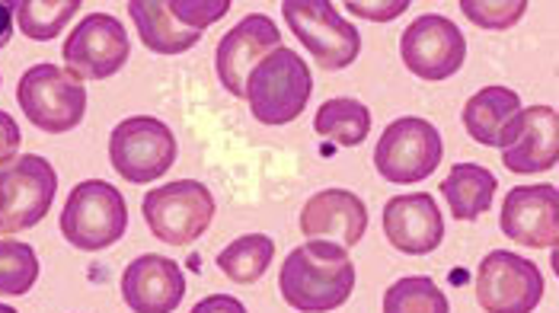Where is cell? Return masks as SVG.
Returning a JSON list of instances; mask_svg holds the SVG:
<instances>
[{
    "instance_id": "obj_1",
    "label": "cell",
    "mask_w": 559,
    "mask_h": 313,
    "mask_svg": "<svg viewBox=\"0 0 559 313\" xmlns=\"http://www.w3.org/2000/svg\"><path fill=\"white\" fill-rule=\"evenodd\" d=\"M278 288L288 308L301 313H330L343 308L355 291V266L343 246L310 240L282 263Z\"/></svg>"
},
{
    "instance_id": "obj_2",
    "label": "cell",
    "mask_w": 559,
    "mask_h": 313,
    "mask_svg": "<svg viewBox=\"0 0 559 313\" xmlns=\"http://www.w3.org/2000/svg\"><path fill=\"white\" fill-rule=\"evenodd\" d=\"M313 77L307 61L298 51L282 45L250 71L243 99L250 103V112L262 125H288L307 109Z\"/></svg>"
},
{
    "instance_id": "obj_3",
    "label": "cell",
    "mask_w": 559,
    "mask_h": 313,
    "mask_svg": "<svg viewBox=\"0 0 559 313\" xmlns=\"http://www.w3.org/2000/svg\"><path fill=\"white\" fill-rule=\"evenodd\" d=\"M129 230V208L116 185L106 179L78 182L61 212V233L71 246L99 253L119 243Z\"/></svg>"
},
{
    "instance_id": "obj_4",
    "label": "cell",
    "mask_w": 559,
    "mask_h": 313,
    "mask_svg": "<svg viewBox=\"0 0 559 313\" xmlns=\"http://www.w3.org/2000/svg\"><path fill=\"white\" fill-rule=\"evenodd\" d=\"M141 212L157 240L186 246L215 221V195L199 179H176L170 185L151 189L141 202Z\"/></svg>"
},
{
    "instance_id": "obj_5",
    "label": "cell",
    "mask_w": 559,
    "mask_h": 313,
    "mask_svg": "<svg viewBox=\"0 0 559 313\" xmlns=\"http://www.w3.org/2000/svg\"><path fill=\"white\" fill-rule=\"evenodd\" d=\"M16 99H20V109L26 112V119L39 132L64 134L74 132L84 122V84L55 64L29 68L16 84Z\"/></svg>"
},
{
    "instance_id": "obj_6",
    "label": "cell",
    "mask_w": 559,
    "mask_h": 313,
    "mask_svg": "<svg viewBox=\"0 0 559 313\" xmlns=\"http://www.w3.org/2000/svg\"><path fill=\"white\" fill-rule=\"evenodd\" d=\"M282 13L288 29L301 39L323 71H343L355 64L361 36L330 0H285Z\"/></svg>"
},
{
    "instance_id": "obj_7",
    "label": "cell",
    "mask_w": 559,
    "mask_h": 313,
    "mask_svg": "<svg viewBox=\"0 0 559 313\" xmlns=\"http://www.w3.org/2000/svg\"><path fill=\"white\" fill-rule=\"evenodd\" d=\"M58 173L39 154L16 157L0 167V237L29 230L51 212Z\"/></svg>"
},
{
    "instance_id": "obj_8",
    "label": "cell",
    "mask_w": 559,
    "mask_h": 313,
    "mask_svg": "<svg viewBox=\"0 0 559 313\" xmlns=\"http://www.w3.org/2000/svg\"><path fill=\"white\" fill-rule=\"evenodd\" d=\"M176 134L154 116H134L112 129L109 137V160L116 173L134 185H147L160 179L176 160Z\"/></svg>"
},
{
    "instance_id": "obj_9",
    "label": "cell",
    "mask_w": 559,
    "mask_h": 313,
    "mask_svg": "<svg viewBox=\"0 0 559 313\" xmlns=\"http://www.w3.org/2000/svg\"><path fill=\"white\" fill-rule=\"evenodd\" d=\"M441 154H444V144H441L438 129L426 119L406 116L384 129L374 147V167L393 185H413L438 170Z\"/></svg>"
},
{
    "instance_id": "obj_10",
    "label": "cell",
    "mask_w": 559,
    "mask_h": 313,
    "mask_svg": "<svg viewBox=\"0 0 559 313\" xmlns=\"http://www.w3.org/2000/svg\"><path fill=\"white\" fill-rule=\"evenodd\" d=\"M61 58L68 64V74L78 77L81 84L106 81L129 64V33H126L122 20H116L112 13H90L68 36Z\"/></svg>"
},
{
    "instance_id": "obj_11",
    "label": "cell",
    "mask_w": 559,
    "mask_h": 313,
    "mask_svg": "<svg viewBox=\"0 0 559 313\" xmlns=\"http://www.w3.org/2000/svg\"><path fill=\"white\" fill-rule=\"evenodd\" d=\"M400 58L409 68V74H416L419 81H448L464 68L467 58V39L457 29L454 20L426 13L419 20H413L403 36H400Z\"/></svg>"
},
{
    "instance_id": "obj_12",
    "label": "cell",
    "mask_w": 559,
    "mask_h": 313,
    "mask_svg": "<svg viewBox=\"0 0 559 313\" xmlns=\"http://www.w3.org/2000/svg\"><path fill=\"white\" fill-rule=\"evenodd\" d=\"M544 298V275L531 260L492 250L476 268V301L486 313H534Z\"/></svg>"
},
{
    "instance_id": "obj_13",
    "label": "cell",
    "mask_w": 559,
    "mask_h": 313,
    "mask_svg": "<svg viewBox=\"0 0 559 313\" xmlns=\"http://www.w3.org/2000/svg\"><path fill=\"white\" fill-rule=\"evenodd\" d=\"M559 160V116L554 106L521 109L502 137V164L521 173H547Z\"/></svg>"
},
{
    "instance_id": "obj_14",
    "label": "cell",
    "mask_w": 559,
    "mask_h": 313,
    "mask_svg": "<svg viewBox=\"0 0 559 313\" xmlns=\"http://www.w3.org/2000/svg\"><path fill=\"white\" fill-rule=\"evenodd\" d=\"M275 48H282V33L275 26L272 16L265 13H250L243 16L221 43L215 51L217 77L224 89L237 99H243L247 89V77L257 68L265 55H272Z\"/></svg>"
},
{
    "instance_id": "obj_15",
    "label": "cell",
    "mask_w": 559,
    "mask_h": 313,
    "mask_svg": "<svg viewBox=\"0 0 559 313\" xmlns=\"http://www.w3.org/2000/svg\"><path fill=\"white\" fill-rule=\"evenodd\" d=\"M559 192L557 185H518L506 195L502 230L521 246L531 250H557L559 240Z\"/></svg>"
},
{
    "instance_id": "obj_16",
    "label": "cell",
    "mask_w": 559,
    "mask_h": 313,
    "mask_svg": "<svg viewBox=\"0 0 559 313\" xmlns=\"http://www.w3.org/2000/svg\"><path fill=\"white\" fill-rule=\"evenodd\" d=\"M384 237L406 256H429L444 240V221L429 192L393 195L384 205Z\"/></svg>"
},
{
    "instance_id": "obj_17",
    "label": "cell",
    "mask_w": 559,
    "mask_h": 313,
    "mask_svg": "<svg viewBox=\"0 0 559 313\" xmlns=\"http://www.w3.org/2000/svg\"><path fill=\"white\" fill-rule=\"evenodd\" d=\"M186 298V275L167 256H138L122 272V301L131 313H173Z\"/></svg>"
},
{
    "instance_id": "obj_18",
    "label": "cell",
    "mask_w": 559,
    "mask_h": 313,
    "mask_svg": "<svg viewBox=\"0 0 559 313\" xmlns=\"http://www.w3.org/2000/svg\"><path fill=\"white\" fill-rule=\"evenodd\" d=\"M304 237L330 240L336 246H358V240L368 230V208L365 202L348 189H323L307 198L301 208Z\"/></svg>"
},
{
    "instance_id": "obj_19",
    "label": "cell",
    "mask_w": 559,
    "mask_h": 313,
    "mask_svg": "<svg viewBox=\"0 0 559 313\" xmlns=\"http://www.w3.org/2000/svg\"><path fill=\"white\" fill-rule=\"evenodd\" d=\"M521 112V96L509 87H483L464 106V129L483 147H502L512 119Z\"/></svg>"
},
{
    "instance_id": "obj_20",
    "label": "cell",
    "mask_w": 559,
    "mask_h": 313,
    "mask_svg": "<svg viewBox=\"0 0 559 313\" xmlns=\"http://www.w3.org/2000/svg\"><path fill=\"white\" fill-rule=\"evenodd\" d=\"M499 182L479 164H454L441 182V195L457 221H476L483 212L492 208Z\"/></svg>"
},
{
    "instance_id": "obj_21",
    "label": "cell",
    "mask_w": 559,
    "mask_h": 313,
    "mask_svg": "<svg viewBox=\"0 0 559 313\" xmlns=\"http://www.w3.org/2000/svg\"><path fill=\"white\" fill-rule=\"evenodd\" d=\"M129 13L141 43L147 45L151 51H157V55L189 51L192 45H199V39H202V33H192V29H186V26H179L173 20L170 7L164 0H131Z\"/></svg>"
},
{
    "instance_id": "obj_22",
    "label": "cell",
    "mask_w": 559,
    "mask_h": 313,
    "mask_svg": "<svg viewBox=\"0 0 559 313\" xmlns=\"http://www.w3.org/2000/svg\"><path fill=\"white\" fill-rule=\"evenodd\" d=\"M313 132L340 147H358L371 134V112L365 103L348 96L326 99L313 116Z\"/></svg>"
},
{
    "instance_id": "obj_23",
    "label": "cell",
    "mask_w": 559,
    "mask_h": 313,
    "mask_svg": "<svg viewBox=\"0 0 559 313\" xmlns=\"http://www.w3.org/2000/svg\"><path fill=\"white\" fill-rule=\"evenodd\" d=\"M272 260H275V243L265 233H243L221 250L217 268L237 285H253L272 266Z\"/></svg>"
},
{
    "instance_id": "obj_24",
    "label": "cell",
    "mask_w": 559,
    "mask_h": 313,
    "mask_svg": "<svg viewBox=\"0 0 559 313\" xmlns=\"http://www.w3.org/2000/svg\"><path fill=\"white\" fill-rule=\"evenodd\" d=\"M16 7V20L20 29L36 39V43H51L78 13L81 0H20Z\"/></svg>"
},
{
    "instance_id": "obj_25",
    "label": "cell",
    "mask_w": 559,
    "mask_h": 313,
    "mask_svg": "<svg viewBox=\"0 0 559 313\" xmlns=\"http://www.w3.org/2000/svg\"><path fill=\"white\" fill-rule=\"evenodd\" d=\"M384 313H451V304L431 278L409 275L388 288Z\"/></svg>"
},
{
    "instance_id": "obj_26",
    "label": "cell",
    "mask_w": 559,
    "mask_h": 313,
    "mask_svg": "<svg viewBox=\"0 0 559 313\" xmlns=\"http://www.w3.org/2000/svg\"><path fill=\"white\" fill-rule=\"evenodd\" d=\"M39 278V256L23 240H0V294L23 298Z\"/></svg>"
},
{
    "instance_id": "obj_27",
    "label": "cell",
    "mask_w": 559,
    "mask_h": 313,
    "mask_svg": "<svg viewBox=\"0 0 559 313\" xmlns=\"http://www.w3.org/2000/svg\"><path fill=\"white\" fill-rule=\"evenodd\" d=\"M464 16L479 29H512L527 10V0H461Z\"/></svg>"
},
{
    "instance_id": "obj_28",
    "label": "cell",
    "mask_w": 559,
    "mask_h": 313,
    "mask_svg": "<svg viewBox=\"0 0 559 313\" xmlns=\"http://www.w3.org/2000/svg\"><path fill=\"white\" fill-rule=\"evenodd\" d=\"M173 13V20L192 33H202L205 26L217 23L227 10H230V0H170L167 3Z\"/></svg>"
},
{
    "instance_id": "obj_29",
    "label": "cell",
    "mask_w": 559,
    "mask_h": 313,
    "mask_svg": "<svg viewBox=\"0 0 559 313\" xmlns=\"http://www.w3.org/2000/svg\"><path fill=\"white\" fill-rule=\"evenodd\" d=\"M409 7V0H390V3H365V0H348L345 10L355 13V16H365V20H374V23H390L396 16H403Z\"/></svg>"
},
{
    "instance_id": "obj_30",
    "label": "cell",
    "mask_w": 559,
    "mask_h": 313,
    "mask_svg": "<svg viewBox=\"0 0 559 313\" xmlns=\"http://www.w3.org/2000/svg\"><path fill=\"white\" fill-rule=\"evenodd\" d=\"M20 151V125L13 122L10 112H0V167L16 160Z\"/></svg>"
},
{
    "instance_id": "obj_31",
    "label": "cell",
    "mask_w": 559,
    "mask_h": 313,
    "mask_svg": "<svg viewBox=\"0 0 559 313\" xmlns=\"http://www.w3.org/2000/svg\"><path fill=\"white\" fill-rule=\"evenodd\" d=\"M192 313H247V308L237 298H230V294H212V298L199 301L192 308Z\"/></svg>"
},
{
    "instance_id": "obj_32",
    "label": "cell",
    "mask_w": 559,
    "mask_h": 313,
    "mask_svg": "<svg viewBox=\"0 0 559 313\" xmlns=\"http://www.w3.org/2000/svg\"><path fill=\"white\" fill-rule=\"evenodd\" d=\"M13 39V3H0V48Z\"/></svg>"
},
{
    "instance_id": "obj_33",
    "label": "cell",
    "mask_w": 559,
    "mask_h": 313,
    "mask_svg": "<svg viewBox=\"0 0 559 313\" xmlns=\"http://www.w3.org/2000/svg\"><path fill=\"white\" fill-rule=\"evenodd\" d=\"M0 313H16L13 308H7V304H0Z\"/></svg>"
}]
</instances>
